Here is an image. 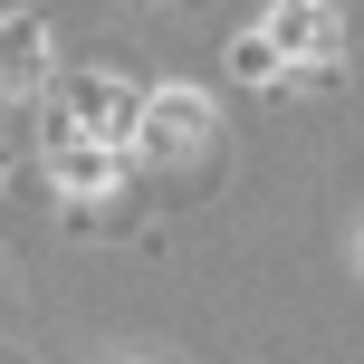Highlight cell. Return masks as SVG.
<instances>
[{
  "label": "cell",
  "mask_w": 364,
  "mask_h": 364,
  "mask_svg": "<svg viewBox=\"0 0 364 364\" xmlns=\"http://www.w3.org/2000/svg\"><path fill=\"white\" fill-rule=\"evenodd\" d=\"M115 144H96V134H77L68 115H48V182L58 192H77V201H106L115 192Z\"/></svg>",
  "instance_id": "6da1fadb"
},
{
  "label": "cell",
  "mask_w": 364,
  "mask_h": 364,
  "mask_svg": "<svg viewBox=\"0 0 364 364\" xmlns=\"http://www.w3.org/2000/svg\"><path fill=\"white\" fill-rule=\"evenodd\" d=\"M134 115H144V87H125V77H77V96H68V125L115 154L134 144Z\"/></svg>",
  "instance_id": "7a4b0ae2"
},
{
  "label": "cell",
  "mask_w": 364,
  "mask_h": 364,
  "mask_svg": "<svg viewBox=\"0 0 364 364\" xmlns=\"http://www.w3.org/2000/svg\"><path fill=\"white\" fill-rule=\"evenodd\" d=\"M259 38H269V58H288V68H326V58H336V19H326V0H278Z\"/></svg>",
  "instance_id": "3957f363"
},
{
  "label": "cell",
  "mask_w": 364,
  "mask_h": 364,
  "mask_svg": "<svg viewBox=\"0 0 364 364\" xmlns=\"http://www.w3.org/2000/svg\"><path fill=\"white\" fill-rule=\"evenodd\" d=\"M134 144H144V154H201V144H211V106H201V96H144Z\"/></svg>",
  "instance_id": "277c9868"
},
{
  "label": "cell",
  "mask_w": 364,
  "mask_h": 364,
  "mask_svg": "<svg viewBox=\"0 0 364 364\" xmlns=\"http://www.w3.org/2000/svg\"><path fill=\"white\" fill-rule=\"evenodd\" d=\"M38 77H48V29L0 19V96H38Z\"/></svg>",
  "instance_id": "5b68a950"
}]
</instances>
